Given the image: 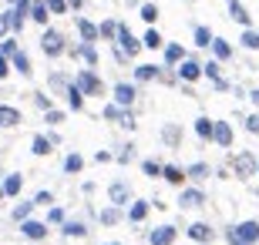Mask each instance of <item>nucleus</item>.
I'll use <instances>...</instances> for the list:
<instances>
[{"mask_svg":"<svg viewBox=\"0 0 259 245\" xmlns=\"http://www.w3.org/2000/svg\"><path fill=\"white\" fill-rule=\"evenodd\" d=\"M232 171H236V178H252L259 175V161L252 151H236L232 155Z\"/></svg>","mask_w":259,"mask_h":245,"instance_id":"f257e3e1","label":"nucleus"},{"mask_svg":"<svg viewBox=\"0 0 259 245\" xmlns=\"http://www.w3.org/2000/svg\"><path fill=\"white\" fill-rule=\"evenodd\" d=\"M40 51H44V57H61V54H64V37H61V34H58V30H44V34H40Z\"/></svg>","mask_w":259,"mask_h":245,"instance_id":"f03ea898","label":"nucleus"},{"mask_svg":"<svg viewBox=\"0 0 259 245\" xmlns=\"http://www.w3.org/2000/svg\"><path fill=\"white\" fill-rule=\"evenodd\" d=\"M74 84L81 87V94H101L105 91V84H101V77L95 74V71H77V77H74Z\"/></svg>","mask_w":259,"mask_h":245,"instance_id":"7ed1b4c3","label":"nucleus"},{"mask_svg":"<svg viewBox=\"0 0 259 245\" xmlns=\"http://www.w3.org/2000/svg\"><path fill=\"white\" fill-rule=\"evenodd\" d=\"M118 47H121V54L135 57L138 51L145 47V44H142L138 37H132V30H128V27H121V24H118Z\"/></svg>","mask_w":259,"mask_h":245,"instance_id":"20e7f679","label":"nucleus"},{"mask_svg":"<svg viewBox=\"0 0 259 245\" xmlns=\"http://www.w3.org/2000/svg\"><path fill=\"white\" fill-rule=\"evenodd\" d=\"M7 17H10V30H24V20L30 17V0H17Z\"/></svg>","mask_w":259,"mask_h":245,"instance_id":"39448f33","label":"nucleus"},{"mask_svg":"<svg viewBox=\"0 0 259 245\" xmlns=\"http://www.w3.org/2000/svg\"><path fill=\"white\" fill-rule=\"evenodd\" d=\"M179 205L182 208H202L205 205V195H202V188H185L179 195Z\"/></svg>","mask_w":259,"mask_h":245,"instance_id":"423d86ee","label":"nucleus"},{"mask_svg":"<svg viewBox=\"0 0 259 245\" xmlns=\"http://www.w3.org/2000/svg\"><path fill=\"white\" fill-rule=\"evenodd\" d=\"M189 238H192V242H212V238H215V232H212L209 225H205V222H192V225H189Z\"/></svg>","mask_w":259,"mask_h":245,"instance_id":"0eeeda50","label":"nucleus"},{"mask_svg":"<svg viewBox=\"0 0 259 245\" xmlns=\"http://www.w3.org/2000/svg\"><path fill=\"white\" fill-rule=\"evenodd\" d=\"M20 232H24V238H30V242H37V238H44L48 235V225L44 222H20Z\"/></svg>","mask_w":259,"mask_h":245,"instance_id":"6e6552de","label":"nucleus"},{"mask_svg":"<svg viewBox=\"0 0 259 245\" xmlns=\"http://www.w3.org/2000/svg\"><path fill=\"white\" fill-rule=\"evenodd\" d=\"M138 97V91H135V84H115V104H121V108H128V104Z\"/></svg>","mask_w":259,"mask_h":245,"instance_id":"1a4fd4ad","label":"nucleus"},{"mask_svg":"<svg viewBox=\"0 0 259 245\" xmlns=\"http://www.w3.org/2000/svg\"><path fill=\"white\" fill-rule=\"evenodd\" d=\"M17 124H20V108L0 104V128H17Z\"/></svg>","mask_w":259,"mask_h":245,"instance_id":"9d476101","label":"nucleus"},{"mask_svg":"<svg viewBox=\"0 0 259 245\" xmlns=\"http://www.w3.org/2000/svg\"><path fill=\"white\" fill-rule=\"evenodd\" d=\"M232 232H236V235L239 238H246V242H259V222H239V225L232 228Z\"/></svg>","mask_w":259,"mask_h":245,"instance_id":"9b49d317","label":"nucleus"},{"mask_svg":"<svg viewBox=\"0 0 259 245\" xmlns=\"http://www.w3.org/2000/svg\"><path fill=\"white\" fill-rule=\"evenodd\" d=\"M74 24H77V30H81V37H84V44H95L101 34H98V24H91V20H84V17H74Z\"/></svg>","mask_w":259,"mask_h":245,"instance_id":"f8f14e48","label":"nucleus"},{"mask_svg":"<svg viewBox=\"0 0 259 245\" xmlns=\"http://www.w3.org/2000/svg\"><path fill=\"white\" fill-rule=\"evenodd\" d=\"M108 198H111L115 205H128V198H132V188H128L125 181H115V185L108 188Z\"/></svg>","mask_w":259,"mask_h":245,"instance_id":"ddd939ff","label":"nucleus"},{"mask_svg":"<svg viewBox=\"0 0 259 245\" xmlns=\"http://www.w3.org/2000/svg\"><path fill=\"white\" fill-rule=\"evenodd\" d=\"M179 77H182L185 84H189V81H199V77H202V67L195 64V61H189V57H185L182 64H179Z\"/></svg>","mask_w":259,"mask_h":245,"instance_id":"4468645a","label":"nucleus"},{"mask_svg":"<svg viewBox=\"0 0 259 245\" xmlns=\"http://www.w3.org/2000/svg\"><path fill=\"white\" fill-rule=\"evenodd\" d=\"M148 242H152V245H172V242H175V228H172V225L155 228L152 235H148Z\"/></svg>","mask_w":259,"mask_h":245,"instance_id":"2eb2a0df","label":"nucleus"},{"mask_svg":"<svg viewBox=\"0 0 259 245\" xmlns=\"http://www.w3.org/2000/svg\"><path fill=\"white\" fill-rule=\"evenodd\" d=\"M212 141L222 144V148H229L232 144V128L226 121H215V131H212Z\"/></svg>","mask_w":259,"mask_h":245,"instance_id":"dca6fc26","label":"nucleus"},{"mask_svg":"<svg viewBox=\"0 0 259 245\" xmlns=\"http://www.w3.org/2000/svg\"><path fill=\"white\" fill-rule=\"evenodd\" d=\"M229 14H232V20H236V24H242V27H249V24H252V17H249V10L242 7L239 0H229Z\"/></svg>","mask_w":259,"mask_h":245,"instance_id":"f3484780","label":"nucleus"},{"mask_svg":"<svg viewBox=\"0 0 259 245\" xmlns=\"http://www.w3.org/2000/svg\"><path fill=\"white\" fill-rule=\"evenodd\" d=\"M182 61H185L182 44H165V64H182Z\"/></svg>","mask_w":259,"mask_h":245,"instance_id":"a211bd4d","label":"nucleus"},{"mask_svg":"<svg viewBox=\"0 0 259 245\" xmlns=\"http://www.w3.org/2000/svg\"><path fill=\"white\" fill-rule=\"evenodd\" d=\"M67 108H71V111H81V108H84V94H81V87H77V84H71V87H67Z\"/></svg>","mask_w":259,"mask_h":245,"instance_id":"6ab92c4d","label":"nucleus"},{"mask_svg":"<svg viewBox=\"0 0 259 245\" xmlns=\"http://www.w3.org/2000/svg\"><path fill=\"white\" fill-rule=\"evenodd\" d=\"M51 148H54V141H51V138L34 134V141H30V151H34V155H40V158H44V155H51Z\"/></svg>","mask_w":259,"mask_h":245,"instance_id":"aec40b11","label":"nucleus"},{"mask_svg":"<svg viewBox=\"0 0 259 245\" xmlns=\"http://www.w3.org/2000/svg\"><path fill=\"white\" fill-rule=\"evenodd\" d=\"M158 71H162V67H155V64H138L135 67V81H155Z\"/></svg>","mask_w":259,"mask_h":245,"instance_id":"412c9836","label":"nucleus"},{"mask_svg":"<svg viewBox=\"0 0 259 245\" xmlns=\"http://www.w3.org/2000/svg\"><path fill=\"white\" fill-rule=\"evenodd\" d=\"M212 54L219 57V61H229V57H232V44H229V40H222V37H215V40H212Z\"/></svg>","mask_w":259,"mask_h":245,"instance_id":"4be33fe9","label":"nucleus"},{"mask_svg":"<svg viewBox=\"0 0 259 245\" xmlns=\"http://www.w3.org/2000/svg\"><path fill=\"white\" fill-rule=\"evenodd\" d=\"M48 17H51V10H48V4H30V20H37V24H44L48 27Z\"/></svg>","mask_w":259,"mask_h":245,"instance_id":"5701e85b","label":"nucleus"},{"mask_svg":"<svg viewBox=\"0 0 259 245\" xmlns=\"http://www.w3.org/2000/svg\"><path fill=\"white\" fill-rule=\"evenodd\" d=\"M10 64L17 67V71H20V74H24V77H27V74H34V71H30V57L24 54V51H17V54L10 57Z\"/></svg>","mask_w":259,"mask_h":245,"instance_id":"b1692460","label":"nucleus"},{"mask_svg":"<svg viewBox=\"0 0 259 245\" xmlns=\"http://www.w3.org/2000/svg\"><path fill=\"white\" fill-rule=\"evenodd\" d=\"M162 141H165V144H172V148L182 141V131H179V124H165V128H162Z\"/></svg>","mask_w":259,"mask_h":245,"instance_id":"393cba45","label":"nucleus"},{"mask_svg":"<svg viewBox=\"0 0 259 245\" xmlns=\"http://www.w3.org/2000/svg\"><path fill=\"white\" fill-rule=\"evenodd\" d=\"M148 208H152V202H132V208H128V218H132V222H142V218L148 215Z\"/></svg>","mask_w":259,"mask_h":245,"instance_id":"a878e982","label":"nucleus"},{"mask_svg":"<svg viewBox=\"0 0 259 245\" xmlns=\"http://www.w3.org/2000/svg\"><path fill=\"white\" fill-rule=\"evenodd\" d=\"M162 178L168 181V185H182V181H185V171H182V168H175V165H165Z\"/></svg>","mask_w":259,"mask_h":245,"instance_id":"bb28decb","label":"nucleus"},{"mask_svg":"<svg viewBox=\"0 0 259 245\" xmlns=\"http://www.w3.org/2000/svg\"><path fill=\"white\" fill-rule=\"evenodd\" d=\"M212 131H215V121H212V118H199V121H195V134H199V138L209 141Z\"/></svg>","mask_w":259,"mask_h":245,"instance_id":"cd10ccee","label":"nucleus"},{"mask_svg":"<svg viewBox=\"0 0 259 245\" xmlns=\"http://www.w3.org/2000/svg\"><path fill=\"white\" fill-rule=\"evenodd\" d=\"M61 228H64V235H71V238H84L88 235V225H84V222H64Z\"/></svg>","mask_w":259,"mask_h":245,"instance_id":"c85d7f7f","label":"nucleus"},{"mask_svg":"<svg viewBox=\"0 0 259 245\" xmlns=\"http://www.w3.org/2000/svg\"><path fill=\"white\" fill-rule=\"evenodd\" d=\"M205 175H209V165H205V161H195V165H189V168H185V178H195V181H202Z\"/></svg>","mask_w":259,"mask_h":245,"instance_id":"c756f323","label":"nucleus"},{"mask_svg":"<svg viewBox=\"0 0 259 245\" xmlns=\"http://www.w3.org/2000/svg\"><path fill=\"white\" fill-rule=\"evenodd\" d=\"M20 188H24V178H20V175H7V181H4V195H20Z\"/></svg>","mask_w":259,"mask_h":245,"instance_id":"7c9ffc66","label":"nucleus"},{"mask_svg":"<svg viewBox=\"0 0 259 245\" xmlns=\"http://www.w3.org/2000/svg\"><path fill=\"white\" fill-rule=\"evenodd\" d=\"M142 171L148 175V178H162V171H165V165H158V161H142Z\"/></svg>","mask_w":259,"mask_h":245,"instance_id":"2f4dec72","label":"nucleus"},{"mask_svg":"<svg viewBox=\"0 0 259 245\" xmlns=\"http://www.w3.org/2000/svg\"><path fill=\"white\" fill-rule=\"evenodd\" d=\"M98 218H101V225H115V222H121V208H118V205L115 208H105Z\"/></svg>","mask_w":259,"mask_h":245,"instance_id":"473e14b6","label":"nucleus"},{"mask_svg":"<svg viewBox=\"0 0 259 245\" xmlns=\"http://www.w3.org/2000/svg\"><path fill=\"white\" fill-rule=\"evenodd\" d=\"M30 212H34V202H20V205H14V218H17V222H27Z\"/></svg>","mask_w":259,"mask_h":245,"instance_id":"72a5a7b5","label":"nucleus"},{"mask_svg":"<svg viewBox=\"0 0 259 245\" xmlns=\"http://www.w3.org/2000/svg\"><path fill=\"white\" fill-rule=\"evenodd\" d=\"M212 30L209 27H195V44H199V47H212Z\"/></svg>","mask_w":259,"mask_h":245,"instance_id":"f704fd0d","label":"nucleus"},{"mask_svg":"<svg viewBox=\"0 0 259 245\" xmlns=\"http://www.w3.org/2000/svg\"><path fill=\"white\" fill-rule=\"evenodd\" d=\"M74 54H81V57L88 61V64H91V67L98 64V51H95V44H81V47H77Z\"/></svg>","mask_w":259,"mask_h":245,"instance_id":"c9c22d12","label":"nucleus"},{"mask_svg":"<svg viewBox=\"0 0 259 245\" xmlns=\"http://www.w3.org/2000/svg\"><path fill=\"white\" fill-rule=\"evenodd\" d=\"M145 47H152V51H158V47H165V40H162V34H158V30H148V34H145V40H142Z\"/></svg>","mask_w":259,"mask_h":245,"instance_id":"e433bc0d","label":"nucleus"},{"mask_svg":"<svg viewBox=\"0 0 259 245\" xmlns=\"http://www.w3.org/2000/svg\"><path fill=\"white\" fill-rule=\"evenodd\" d=\"M202 74H209L212 81H215V87H226V81L219 77V64H215V61H209V64L202 67Z\"/></svg>","mask_w":259,"mask_h":245,"instance_id":"4c0bfd02","label":"nucleus"},{"mask_svg":"<svg viewBox=\"0 0 259 245\" xmlns=\"http://www.w3.org/2000/svg\"><path fill=\"white\" fill-rule=\"evenodd\" d=\"M81 165H84V158H81V155H67V158H64V171H67V175L81 171Z\"/></svg>","mask_w":259,"mask_h":245,"instance_id":"58836bf2","label":"nucleus"},{"mask_svg":"<svg viewBox=\"0 0 259 245\" xmlns=\"http://www.w3.org/2000/svg\"><path fill=\"white\" fill-rule=\"evenodd\" d=\"M239 44H242V47H249V51H259V30H246Z\"/></svg>","mask_w":259,"mask_h":245,"instance_id":"ea45409f","label":"nucleus"},{"mask_svg":"<svg viewBox=\"0 0 259 245\" xmlns=\"http://www.w3.org/2000/svg\"><path fill=\"white\" fill-rule=\"evenodd\" d=\"M142 20L145 24H155V20H158V7H155V4H142Z\"/></svg>","mask_w":259,"mask_h":245,"instance_id":"a19ab883","label":"nucleus"},{"mask_svg":"<svg viewBox=\"0 0 259 245\" xmlns=\"http://www.w3.org/2000/svg\"><path fill=\"white\" fill-rule=\"evenodd\" d=\"M98 34H101V37H115L118 40V24H111V20H105V24H101V27H98Z\"/></svg>","mask_w":259,"mask_h":245,"instance_id":"79ce46f5","label":"nucleus"},{"mask_svg":"<svg viewBox=\"0 0 259 245\" xmlns=\"http://www.w3.org/2000/svg\"><path fill=\"white\" fill-rule=\"evenodd\" d=\"M44 4H48L51 14H67V10H71V7H67V0H44Z\"/></svg>","mask_w":259,"mask_h":245,"instance_id":"37998d69","label":"nucleus"},{"mask_svg":"<svg viewBox=\"0 0 259 245\" xmlns=\"http://www.w3.org/2000/svg\"><path fill=\"white\" fill-rule=\"evenodd\" d=\"M51 87H54V91H64V94H67V87H71V81H67L64 74H54V77H51Z\"/></svg>","mask_w":259,"mask_h":245,"instance_id":"c03bdc74","label":"nucleus"},{"mask_svg":"<svg viewBox=\"0 0 259 245\" xmlns=\"http://www.w3.org/2000/svg\"><path fill=\"white\" fill-rule=\"evenodd\" d=\"M121 114H125V111H121V104H108V108H105V118H108V121H118Z\"/></svg>","mask_w":259,"mask_h":245,"instance_id":"a18cd8bd","label":"nucleus"},{"mask_svg":"<svg viewBox=\"0 0 259 245\" xmlns=\"http://www.w3.org/2000/svg\"><path fill=\"white\" fill-rule=\"evenodd\" d=\"M0 54L14 57V54H17V40H4V44H0Z\"/></svg>","mask_w":259,"mask_h":245,"instance_id":"49530a36","label":"nucleus"},{"mask_svg":"<svg viewBox=\"0 0 259 245\" xmlns=\"http://www.w3.org/2000/svg\"><path fill=\"white\" fill-rule=\"evenodd\" d=\"M34 104H37L40 111H51V97H48V94H40V91L34 94Z\"/></svg>","mask_w":259,"mask_h":245,"instance_id":"de8ad7c7","label":"nucleus"},{"mask_svg":"<svg viewBox=\"0 0 259 245\" xmlns=\"http://www.w3.org/2000/svg\"><path fill=\"white\" fill-rule=\"evenodd\" d=\"M51 202H54L51 191H37V198H34V205H51Z\"/></svg>","mask_w":259,"mask_h":245,"instance_id":"09e8293b","label":"nucleus"},{"mask_svg":"<svg viewBox=\"0 0 259 245\" xmlns=\"http://www.w3.org/2000/svg\"><path fill=\"white\" fill-rule=\"evenodd\" d=\"M48 222H58V225H64V212H61V208H51V212H48Z\"/></svg>","mask_w":259,"mask_h":245,"instance_id":"8fccbe9b","label":"nucleus"},{"mask_svg":"<svg viewBox=\"0 0 259 245\" xmlns=\"http://www.w3.org/2000/svg\"><path fill=\"white\" fill-rule=\"evenodd\" d=\"M118 124H121V128H128V131H132V128H135V118H132V111H125V114H121V118H118Z\"/></svg>","mask_w":259,"mask_h":245,"instance_id":"3c124183","label":"nucleus"},{"mask_svg":"<svg viewBox=\"0 0 259 245\" xmlns=\"http://www.w3.org/2000/svg\"><path fill=\"white\" fill-rule=\"evenodd\" d=\"M64 121V111H54V108H51L48 111V124H61Z\"/></svg>","mask_w":259,"mask_h":245,"instance_id":"603ef678","label":"nucleus"},{"mask_svg":"<svg viewBox=\"0 0 259 245\" xmlns=\"http://www.w3.org/2000/svg\"><path fill=\"white\" fill-rule=\"evenodd\" d=\"M132 158H135V148H132V144H128V148L121 151V155H118L115 161H121V165H128V161H132Z\"/></svg>","mask_w":259,"mask_h":245,"instance_id":"864d4df0","label":"nucleus"},{"mask_svg":"<svg viewBox=\"0 0 259 245\" xmlns=\"http://www.w3.org/2000/svg\"><path fill=\"white\" fill-rule=\"evenodd\" d=\"M246 128H249L252 134H259V114H249V118H246Z\"/></svg>","mask_w":259,"mask_h":245,"instance_id":"5fc2aeb1","label":"nucleus"},{"mask_svg":"<svg viewBox=\"0 0 259 245\" xmlns=\"http://www.w3.org/2000/svg\"><path fill=\"white\" fill-rule=\"evenodd\" d=\"M226 242H229V245H249L246 238H239V235H236V232H229V235H226Z\"/></svg>","mask_w":259,"mask_h":245,"instance_id":"6e6d98bb","label":"nucleus"},{"mask_svg":"<svg viewBox=\"0 0 259 245\" xmlns=\"http://www.w3.org/2000/svg\"><path fill=\"white\" fill-rule=\"evenodd\" d=\"M7 30H10V17H7V14H0V37H4Z\"/></svg>","mask_w":259,"mask_h":245,"instance_id":"4d7b16f0","label":"nucleus"},{"mask_svg":"<svg viewBox=\"0 0 259 245\" xmlns=\"http://www.w3.org/2000/svg\"><path fill=\"white\" fill-rule=\"evenodd\" d=\"M7 74H10V61L0 54V77H7Z\"/></svg>","mask_w":259,"mask_h":245,"instance_id":"13d9d810","label":"nucleus"},{"mask_svg":"<svg viewBox=\"0 0 259 245\" xmlns=\"http://www.w3.org/2000/svg\"><path fill=\"white\" fill-rule=\"evenodd\" d=\"M95 161H98V165H105V161H111V155H108V151H98Z\"/></svg>","mask_w":259,"mask_h":245,"instance_id":"bf43d9fd","label":"nucleus"},{"mask_svg":"<svg viewBox=\"0 0 259 245\" xmlns=\"http://www.w3.org/2000/svg\"><path fill=\"white\" fill-rule=\"evenodd\" d=\"M81 4H84V0H67V7H71V10H77Z\"/></svg>","mask_w":259,"mask_h":245,"instance_id":"052dcab7","label":"nucleus"},{"mask_svg":"<svg viewBox=\"0 0 259 245\" xmlns=\"http://www.w3.org/2000/svg\"><path fill=\"white\" fill-rule=\"evenodd\" d=\"M249 101H252V104H259V91H252V94H249Z\"/></svg>","mask_w":259,"mask_h":245,"instance_id":"680f3d73","label":"nucleus"},{"mask_svg":"<svg viewBox=\"0 0 259 245\" xmlns=\"http://www.w3.org/2000/svg\"><path fill=\"white\" fill-rule=\"evenodd\" d=\"M0 198H4V185H0Z\"/></svg>","mask_w":259,"mask_h":245,"instance_id":"e2e57ef3","label":"nucleus"},{"mask_svg":"<svg viewBox=\"0 0 259 245\" xmlns=\"http://www.w3.org/2000/svg\"><path fill=\"white\" fill-rule=\"evenodd\" d=\"M108 245H121V242H108Z\"/></svg>","mask_w":259,"mask_h":245,"instance_id":"0e129e2a","label":"nucleus"},{"mask_svg":"<svg viewBox=\"0 0 259 245\" xmlns=\"http://www.w3.org/2000/svg\"><path fill=\"white\" fill-rule=\"evenodd\" d=\"M10 4H17V0H10Z\"/></svg>","mask_w":259,"mask_h":245,"instance_id":"69168bd1","label":"nucleus"}]
</instances>
